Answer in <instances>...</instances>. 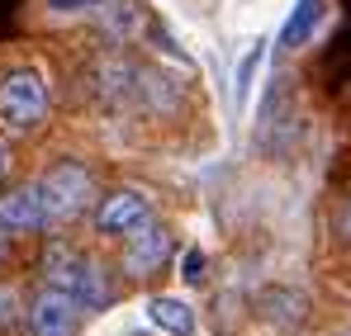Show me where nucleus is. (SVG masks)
Masks as SVG:
<instances>
[{
	"label": "nucleus",
	"instance_id": "obj_1",
	"mask_svg": "<svg viewBox=\"0 0 351 336\" xmlns=\"http://www.w3.org/2000/svg\"><path fill=\"white\" fill-rule=\"evenodd\" d=\"M43 114H48V86L34 66H19V71L0 76V118L10 128L29 133V128L43 123Z\"/></svg>",
	"mask_w": 351,
	"mask_h": 336
},
{
	"label": "nucleus",
	"instance_id": "obj_2",
	"mask_svg": "<svg viewBox=\"0 0 351 336\" xmlns=\"http://www.w3.org/2000/svg\"><path fill=\"white\" fill-rule=\"evenodd\" d=\"M38 194H43V218L48 223H66L90 199V170L76 166V161H62V166H53L38 180Z\"/></svg>",
	"mask_w": 351,
	"mask_h": 336
},
{
	"label": "nucleus",
	"instance_id": "obj_3",
	"mask_svg": "<svg viewBox=\"0 0 351 336\" xmlns=\"http://www.w3.org/2000/svg\"><path fill=\"white\" fill-rule=\"evenodd\" d=\"M76 318H81V303L58 284L38 289V298L29 303V332L34 336H76Z\"/></svg>",
	"mask_w": 351,
	"mask_h": 336
},
{
	"label": "nucleus",
	"instance_id": "obj_4",
	"mask_svg": "<svg viewBox=\"0 0 351 336\" xmlns=\"http://www.w3.org/2000/svg\"><path fill=\"white\" fill-rule=\"evenodd\" d=\"M143 223H152V204H147L143 194H133V190L110 194V199L100 204V214H95V227H100L105 237H133Z\"/></svg>",
	"mask_w": 351,
	"mask_h": 336
},
{
	"label": "nucleus",
	"instance_id": "obj_5",
	"mask_svg": "<svg viewBox=\"0 0 351 336\" xmlns=\"http://www.w3.org/2000/svg\"><path fill=\"white\" fill-rule=\"evenodd\" d=\"M171 256V237H167V227L162 223H143L133 237H128V251H123V270L128 275H152V270H162V261Z\"/></svg>",
	"mask_w": 351,
	"mask_h": 336
},
{
	"label": "nucleus",
	"instance_id": "obj_6",
	"mask_svg": "<svg viewBox=\"0 0 351 336\" xmlns=\"http://www.w3.org/2000/svg\"><path fill=\"white\" fill-rule=\"evenodd\" d=\"M43 194H38V185H24V190H10L5 199H0V232H34V227H43Z\"/></svg>",
	"mask_w": 351,
	"mask_h": 336
},
{
	"label": "nucleus",
	"instance_id": "obj_7",
	"mask_svg": "<svg viewBox=\"0 0 351 336\" xmlns=\"http://www.w3.org/2000/svg\"><path fill=\"white\" fill-rule=\"evenodd\" d=\"M66 294H71L86 313H95V308H105V303H110V284H105V275H100V266H95V261H86V256L76 261Z\"/></svg>",
	"mask_w": 351,
	"mask_h": 336
},
{
	"label": "nucleus",
	"instance_id": "obj_8",
	"mask_svg": "<svg viewBox=\"0 0 351 336\" xmlns=\"http://www.w3.org/2000/svg\"><path fill=\"white\" fill-rule=\"evenodd\" d=\"M318 19H323V0H294L290 19H285V29H280V48H299V43H308L313 29H318Z\"/></svg>",
	"mask_w": 351,
	"mask_h": 336
},
{
	"label": "nucleus",
	"instance_id": "obj_9",
	"mask_svg": "<svg viewBox=\"0 0 351 336\" xmlns=\"http://www.w3.org/2000/svg\"><path fill=\"white\" fill-rule=\"evenodd\" d=\"M147 318H152V327H162V332H171V336H195V313L180 298H152Z\"/></svg>",
	"mask_w": 351,
	"mask_h": 336
},
{
	"label": "nucleus",
	"instance_id": "obj_10",
	"mask_svg": "<svg viewBox=\"0 0 351 336\" xmlns=\"http://www.w3.org/2000/svg\"><path fill=\"white\" fill-rule=\"evenodd\" d=\"M256 66H261V43L242 57V66H237V109H242V105H247V95H252V76H256Z\"/></svg>",
	"mask_w": 351,
	"mask_h": 336
},
{
	"label": "nucleus",
	"instance_id": "obj_11",
	"mask_svg": "<svg viewBox=\"0 0 351 336\" xmlns=\"http://www.w3.org/2000/svg\"><path fill=\"white\" fill-rule=\"evenodd\" d=\"M180 280L185 284H199L204 280V251L195 246V251H185V261H180Z\"/></svg>",
	"mask_w": 351,
	"mask_h": 336
},
{
	"label": "nucleus",
	"instance_id": "obj_12",
	"mask_svg": "<svg viewBox=\"0 0 351 336\" xmlns=\"http://www.w3.org/2000/svg\"><path fill=\"white\" fill-rule=\"evenodd\" d=\"M105 0H48V10H58V14H76V10H100Z\"/></svg>",
	"mask_w": 351,
	"mask_h": 336
},
{
	"label": "nucleus",
	"instance_id": "obj_13",
	"mask_svg": "<svg viewBox=\"0 0 351 336\" xmlns=\"http://www.w3.org/2000/svg\"><path fill=\"white\" fill-rule=\"evenodd\" d=\"M10 322H14V294L0 289V327H10Z\"/></svg>",
	"mask_w": 351,
	"mask_h": 336
},
{
	"label": "nucleus",
	"instance_id": "obj_14",
	"mask_svg": "<svg viewBox=\"0 0 351 336\" xmlns=\"http://www.w3.org/2000/svg\"><path fill=\"white\" fill-rule=\"evenodd\" d=\"M10 170V152H5V142H0V175Z\"/></svg>",
	"mask_w": 351,
	"mask_h": 336
},
{
	"label": "nucleus",
	"instance_id": "obj_15",
	"mask_svg": "<svg viewBox=\"0 0 351 336\" xmlns=\"http://www.w3.org/2000/svg\"><path fill=\"white\" fill-rule=\"evenodd\" d=\"M0 256H5V242H0Z\"/></svg>",
	"mask_w": 351,
	"mask_h": 336
}]
</instances>
